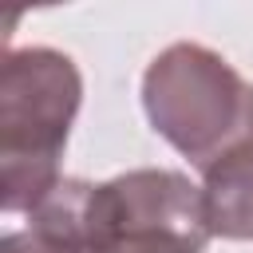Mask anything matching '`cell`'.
<instances>
[{
	"instance_id": "6da1fadb",
	"label": "cell",
	"mask_w": 253,
	"mask_h": 253,
	"mask_svg": "<svg viewBox=\"0 0 253 253\" xmlns=\"http://www.w3.org/2000/svg\"><path fill=\"white\" fill-rule=\"evenodd\" d=\"M79 107V75L67 55L47 47L12 51L0 79V158L4 210H36L63 178L55 158Z\"/></svg>"
},
{
	"instance_id": "7a4b0ae2",
	"label": "cell",
	"mask_w": 253,
	"mask_h": 253,
	"mask_svg": "<svg viewBox=\"0 0 253 253\" xmlns=\"http://www.w3.org/2000/svg\"><path fill=\"white\" fill-rule=\"evenodd\" d=\"M142 103L154 130L198 170L253 138V87L206 47L178 43L158 55L146 71Z\"/></svg>"
},
{
	"instance_id": "3957f363",
	"label": "cell",
	"mask_w": 253,
	"mask_h": 253,
	"mask_svg": "<svg viewBox=\"0 0 253 253\" xmlns=\"http://www.w3.org/2000/svg\"><path fill=\"white\" fill-rule=\"evenodd\" d=\"M79 237L87 253H202L206 198L174 170H134L87 186Z\"/></svg>"
},
{
	"instance_id": "277c9868",
	"label": "cell",
	"mask_w": 253,
	"mask_h": 253,
	"mask_svg": "<svg viewBox=\"0 0 253 253\" xmlns=\"http://www.w3.org/2000/svg\"><path fill=\"white\" fill-rule=\"evenodd\" d=\"M206 221L221 237H253V138L206 170Z\"/></svg>"
},
{
	"instance_id": "5b68a950",
	"label": "cell",
	"mask_w": 253,
	"mask_h": 253,
	"mask_svg": "<svg viewBox=\"0 0 253 253\" xmlns=\"http://www.w3.org/2000/svg\"><path fill=\"white\" fill-rule=\"evenodd\" d=\"M83 194L87 182H59L32 210V225L0 241V253H87L79 237Z\"/></svg>"
}]
</instances>
